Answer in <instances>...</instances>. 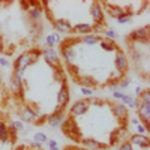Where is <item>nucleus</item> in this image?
I'll return each mask as SVG.
<instances>
[{"label": "nucleus", "mask_w": 150, "mask_h": 150, "mask_svg": "<svg viewBox=\"0 0 150 150\" xmlns=\"http://www.w3.org/2000/svg\"><path fill=\"white\" fill-rule=\"evenodd\" d=\"M12 126L15 128V131H17V132H20V131H24V125H23L21 122H15L14 125H12Z\"/></svg>", "instance_id": "30"}, {"label": "nucleus", "mask_w": 150, "mask_h": 150, "mask_svg": "<svg viewBox=\"0 0 150 150\" xmlns=\"http://www.w3.org/2000/svg\"><path fill=\"white\" fill-rule=\"evenodd\" d=\"M27 54H29V57H30V60H36L38 57H39V56H41V51H39V50H32V51H29Z\"/></svg>", "instance_id": "29"}, {"label": "nucleus", "mask_w": 150, "mask_h": 150, "mask_svg": "<svg viewBox=\"0 0 150 150\" xmlns=\"http://www.w3.org/2000/svg\"><path fill=\"white\" fill-rule=\"evenodd\" d=\"M0 81H2V75H0Z\"/></svg>", "instance_id": "41"}, {"label": "nucleus", "mask_w": 150, "mask_h": 150, "mask_svg": "<svg viewBox=\"0 0 150 150\" xmlns=\"http://www.w3.org/2000/svg\"><path fill=\"white\" fill-rule=\"evenodd\" d=\"M146 131H147V129H146V128L143 126V125L140 123V125H138V132H140V135H141V134H144Z\"/></svg>", "instance_id": "35"}, {"label": "nucleus", "mask_w": 150, "mask_h": 150, "mask_svg": "<svg viewBox=\"0 0 150 150\" xmlns=\"http://www.w3.org/2000/svg\"><path fill=\"white\" fill-rule=\"evenodd\" d=\"M35 143H38L39 146H41L42 143H47V137H45L44 134H41V132L36 134V135H35Z\"/></svg>", "instance_id": "26"}, {"label": "nucleus", "mask_w": 150, "mask_h": 150, "mask_svg": "<svg viewBox=\"0 0 150 150\" xmlns=\"http://www.w3.org/2000/svg\"><path fill=\"white\" fill-rule=\"evenodd\" d=\"M119 150H132V144L126 141V143H123V144L120 146V149H119Z\"/></svg>", "instance_id": "31"}, {"label": "nucleus", "mask_w": 150, "mask_h": 150, "mask_svg": "<svg viewBox=\"0 0 150 150\" xmlns=\"http://www.w3.org/2000/svg\"><path fill=\"white\" fill-rule=\"evenodd\" d=\"M29 65H30V57H29V54H27V53L21 54V56L15 60V69L23 71V69H26Z\"/></svg>", "instance_id": "10"}, {"label": "nucleus", "mask_w": 150, "mask_h": 150, "mask_svg": "<svg viewBox=\"0 0 150 150\" xmlns=\"http://www.w3.org/2000/svg\"><path fill=\"white\" fill-rule=\"evenodd\" d=\"M47 122L51 125V126H59L63 122V110H56L51 116H48Z\"/></svg>", "instance_id": "7"}, {"label": "nucleus", "mask_w": 150, "mask_h": 150, "mask_svg": "<svg viewBox=\"0 0 150 150\" xmlns=\"http://www.w3.org/2000/svg\"><path fill=\"white\" fill-rule=\"evenodd\" d=\"M101 45H102V48L105 50V51H114V50L117 48V45L111 39H101Z\"/></svg>", "instance_id": "19"}, {"label": "nucleus", "mask_w": 150, "mask_h": 150, "mask_svg": "<svg viewBox=\"0 0 150 150\" xmlns=\"http://www.w3.org/2000/svg\"><path fill=\"white\" fill-rule=\"evenodd\" d=\"M107 36L110 38V39H112V38H116V36H117V33H116V32H112V30H110V32H107Z\"/></svg>", "instance_id": "33"}, {"label": "nucleus", "mask_w": 150, "mask_h": 150, "mask_svg": "<svg viewBox=\"0 0 150 150\" xmlns=\"http://www.w3.org/2000/svg\"><path fill=\"white\" fill-rule=\"evenodd\" d=\"M53 26L59 30V32H63V33H68L71 32V26H69V23H66L65 20H54L53 21Z\"/></svg>", "instance_id": "12"}, {"label": "nucleus", "mask_w": 150, "mask_h": 150, "mask_svg": "<svg viewBox=\"0 0 150 150\" xmlns=\"http://www.w3.org/2000/svg\"><path fill=\"white\" fill-rule=\"evenodd\" d=\"M78 150H86V149H78Z\"/></svg>", "instance_id": "42"}, {"label": "nucleus", "mask_w": 150, "mask_h": 150, "mask_svg": "<svg viewBox=\"0 0 150 150\" xmlns=\"http://www.w3.org/2000/svg\"><path fill=\"white\" fill-rule=\"evenodd\" d=\"M138 112H140V117L144 123V128L149 129L150 128V123H149V119H150V104H138Z\"/></svg>", "instance_id": "4"}, {"label": "nucleus", "mask_w": 150, "mask_h": 150, "mask_svg": "<svg viewBox=\"0 0 150 150\" xmlns=\"http://www.w3.org/2000/svg\"><path fill=\"white\" fill-rule=\"evenodd\" d=\"M87 104H96V105H99V104H102V101L101 99H98V98H90L89 101H86Z\"/></svg>", "instance_id": "32"}, {"label": "nucleus", "mask_w": 150, "mask_h": 150, "mask_svg": "<svg viewBox=\"0 0 150 150\" xmlns=\"http://www.w3.org/2000/svg\"><path fill=\"white\" fill-rule=\"evenodd\" d=\"M60 50H62V54H63V57H65V60L68 62V63H71V62L75 59V51H74L72 47H69V48L60 47Z\"/></svg>", "instance_id": "16"}, {"label": "nucleus", "mask_w": 150, "mask_h": 150, "mask_svg": "<svg viewBox=\"0 0 150 150\" xmlns=\"http://www.w3.org/2000/svg\"><path fill=\"white\" fill-rule=\"evenodd\" d=\"M87 105H89V104H87L86 101H77L72 105V108H71V114L72 116H83L84 112L89 110Z\"/></svg>", "instance_id": "6"}, {"label": "nucleus", "mask_w": 150, "mask_h": 150, "mask_svg": "<svg viewBox=\"0 0 150 150\" xmlns=\"http://www.w3.org/2000/svg\"><path fill=\"white\" fill-rule=\"evenodd\" d=\"M77 83H78V84H81V86H92V84H93L92 78H89V77H80Z\"/></svg>", "instance_id": "25"}, {"label": "nucleus", "mask_w": 150, "mask_h": 150, "mask_svg": "<svg viewBox=\"0 0 150 150\" xmlns=\"http://www.w3.org/2000/svg\"><path fill=\"white\" fill-rule=\"evenodd\" d=\"M112 112H114L119 119H126V116H128V110L123 104H116L112 107Z\"/></svg>", "instance_id": "13"}, {"label": "nucleus", "mask_w": 150, "mask_h": 150, "mask_svg": "<svg viewBox=\"0 0 150 150\" xmlns=\"http://www.w3.org/2000/svg\"><path fill=\"white\" fill-rule=\"evenodd\" d=\"M138 104H150V95H149V90H144L143 95H140V101Z\"/></svg>", "instance_id": "24"}, {"label": "nucleus", "mask_w": 150, "mask_h": 150, "mask_svg": "<svg viewBox=\"0 0 150 150\" xmlns=\"http://www.w3.org/2000/svg\"><path fill=\"white\" fill-rule=\"evenodd\" d=\"M83 41H84L86 44L93 45V44H96V42L99 41V38H98V36H95V35H86V36L83 38Z\"/></svg>", "instance_id": "23"}, {"label": "nucleus", "mask_w": 150, "mask_h": 150, "mask_svg": "<svg viewBox=\"0 0 150 150\" xmlns=\"http://www.w3.org/2000/svg\"><path fill=\"white\" fill-rule=\"evenodd\" d=\"M120 86H122V87H128V86H129V80H128V78H126V80H123Z\"/></svg>", "instance_id": "37"}, {"label": "nucleus", "mask_w": 150, "mask_h": 150, "mask_svg": "<svg viewBox=\"0 0 150 150\" xmlns=\"http://www.w3.org/2000/svg\"><path fill=\"white\" fill-rule=\"evenodd\" d=\"M131 20H132V17H131L129 14H125V15H122L120 18H117L119 24H126V23H131Z\"/></svg>", "instance_id": "28"}, {"label": "nucleus", "mask_w": 150, "mask_h": 150, "mask_svg": "<svg viewBox=\"0 0 150 150\" xmlns=\"http://www.w3.org/2000/svg\"><path fill=\"white\" fill-rule=\"evenodd\" d=\"M71 32L74 33H78V35H87V33H92L93 32V26H90V24H78V26H75Z\"/></svg>", "instance_id": "11"}, {"label": "nucleus", "mask_w": 150, "mask_h": 150, "mask_svg": "<svg viewBox=\"0 0 150 150\" xmlns=\"http://www.w3.org/2000/svg\"><path fill=\"white\" fill-rule=\"evenodd\" d=\"M42 54H44V57L50 62V63L56 65V68L60 66V65H59V60H57V53L54 51V48H44Z\"/></svg>", "instance_id": "9"}, {"label": "nucleus", "mask_w": 150, "mask_h": 150, "mask_svg": "<svg viewBox=\"0 0 150 150\" xmlns=\"http://www.w3.org/2000/svg\"><path fill=\"white\" fill-rule=\"evenodd\" d=\"M0 63H2L3 66H8V60H5V59H0Z\"/></svg>", "instance_id": "38"}, {"label": "nucleus", "mask_w": 150, "mask_h": 150, "mask_svg": "<svg viewBox=\"0 0 150 150\" xmlns=\"http://www.w3.org/2000/svg\"><path fill=\"white\" fill-rule=\"evenodd\" d=\"M147 33H149V26H146V27H143V29H138V30L132 32V33L129 35L128 39H129V41H134V42L143 41V42L147 44V36H149Z\"/></svg>", "instance_id": "3"}, {"label": "nucleus", "mask_w": 150, "mask_h": 150, "mask_svg": "<svg viewBox=\"0 0 150 150\" xmlns=\"http://www.w3.org/2000/svg\"><path fill=\"white\" fill-rule=\"evenodd\" d=\"M69 101V89H68V86L63 83L62 84V89L59 92V96H57V110H63L65 105L68 104Z\"/></svg>", "instance_id": "2"}, {"label": "nucleus", "mask_w": 150, "mask_h": 150, "mask_svg": "<svg viewBox=\"0 0 150 150\" xmlns=\"http://www.w3.org/2000/svg\"><path fill=\"white\" fill-rule=\"evenodd\" d=\"M51 150H59V147H53V149H51Z\"/></svg>", "instance_id": "40"}, {"label": "nucleus", "mask_w": 150, "mask_h": 150, "mask_svg": "<svg viewBox=\"0 0 150 150\" xmlns=\"http://www.w3.org/2000/svg\"><path fill=\"white\" fill-rule=\"evenodd\" d=\"M105 30V23L102 21V23H98V24H95L93 26V32H96V33H102Z\"/></svg>", "instance_id": "27"}, {"label": "nucleus", "mask_w": 150, "mask_h": 150, "mask_svg": "<svg viewBox=\"0 0 150 150\" xmlns=\"http://www.w3.org/2000/svg\"><path fill=\"white\" fill-rule=\"evenodd\" d=\"M62 131H63V134L68 137V138H71L74 141L78 143L81 140V134L78 132L77 125H75V122L72 119H66L65 122H62Z\"/></svg>", "instance_id": "1"}, {"label": "nucleus", "mask_w": 150, "mask_h": 150, "mask_svg": "<svg viewBox=\"0 0 150 150\" xmlns=\"http://www.w3.org/2000/svg\"><path fill=\"white\" fill-rule=\"evenodd\" d=\"M131 141L135 143V144H138V146H141V147H149V143H150L149 138L144 137V135H134L131 138Z\"/></svg>", "instance_id": "18"}, {"label": "nucleus", "mask_w": 150, "mask_h": 150, "mask_svg": "<svg viewBox=\"0 0 150 150\" xmlns=\"http://www.w3.org/2000/svg\"><path fill=\"white\" fill-rule=\"evenodd\" d=\"M29 14H30V17L35 20V21H38V20H41L42 18V11H41V3H38L36 6H30L29 8Z\"/></svg>", "instance_id": "15"}, {"label": "nucleus", "mask_w": 150, "mask_h": 150, "mask_svg": "<svg viewBox=\"0 0 150 150\" xmlns=\"http://www.w3.org/2000/svg\"><path fill=\"white\" fill-rule=\"evenodd\" d=\"M84 144H86L87 147L93 149V150H96V149H104V147H105L104 144L98 143V141H95V140H86V141H84Z\"/></svg>", "instance_id": "22"}, {"label": "nucleus", "mask_w": 150, "mask_h": 150, "mask_svg": "<svg viewBox=\"0 0 150 150\" xmlns=\"http://www.w3.org/2000/svg\"><path fill=\"white\" fill-rule=\"evenodd\" d=\"M102 5L108 8V14H110L111 17H114V18H120L122 15H125V14H126V12H125L123 9H119V8H112V6H110L107 2H104Z\"/></svg>", "instance_id": "17"}, {"label": "nucleus", "mask_w": 150, "mask_h": 150, "mask_svg": "<svg viewBox=\"0 0 150 150\" xmlns=\"http://www.w3.org/2000/svg\"><path fill=\"white\" fill-rule=\"evenodd\" d=\"M81 92H83L84 95H87V96H89V95H92V93H93L92 90H89V89H84V87H83V89H81Z\"/></svg>", "instance_id": "36"}, {"label": "nucleus", "mask_w": 150, "mask_h": 150, "mask_svg": "<svg viewBox=\"0 0 150 150\" xmlns=\"http://www.w3.org/2000/svg\"><path fill=\"white\" fill-rule=\"evenodd\" d=\"M20 117H21V120L23 122H27V123H35L36 122V112L33 111V110H30L29 107H26L21 112H20Z\"/></svg>", "instance_id": "8"}, {"label": "nucleus", "mask_w": 150, "mask_h": 150, "mask_svg": "<svg viewBox=\"0 0 150 150\" xmlns=\"http://www.w3.org/2000/svg\"><path fill=\"white\" fill-rule=\"evenodd\" d=\"M66 69H68L69 74L72 75V78H74L75 81H78V78H80V75H78V66H77V65H72V63H68Z\"/></svg>", "instance_id": "21"}, {"label": "nucleus", "mask_w": 150, "mask_h": 150, "mask_svg": "<svg viewBox=\"0 0 150 150\" xmlns=\"http://www.w3.org/2000/svg\"><path fill=\"white\" fill-rule=\"evenodd\" d=\"M92 18H93L95 24L104 21V12H102V6H101L99 2H93L92 3Z\"/></svg>", "instance_id": "5"}, {"label": "nucleus", "mask_w": 150, "mask_h": 150, "mask_svg": "<svg viewBox=\"0 0 150 150\" xmlns=\"http://www.w3.org/2000/svg\"><path fill=\"white\" fill-rule=\"evenodd\" d=\"M17 150H26V147H24V146H20V147H18Z\"/></svg>", "instance_id": "39"}, {"label": "nucleus", "mask_w": 150, "mask_h": 150, "mask_svg": "<svg viewBox=\"0 0 150 150\" xmlns=\"http://www.w3.org/2000/svg\"><path fill=\"white\" fill-rule=\"evenodd\" d=\"M8 140H9V131L6 128V125L0 123V141H2V143H8Z\"/></svg>", "instance_id": "20"}, {"label": "nucleus", "mask_w": 150, "mask_h": 150, "mask_svg": "<svg viewBox=\"0 0 150 150\" xmlns=\"http://www.w3.org/2000/svg\"><path fill=\"white\" fill-rule=\"evenodd\" d=\"M116 66L119 71H125L128 69V62H126V57H125V54L122 51L117 53V59H116Z\"/></svg>", "instance_id": "14"}, {"label": "nucleus", "mask_w": 150, "mask_h": 150, "mask_svg": "<svg viewBox=\"0 0 150 150\" xmlns=\"http://www.w3.org/2000/svg\"><path fill=\"white\" fill-rule=\"evenodd\" d=\"M47 143H48L50 149H53V147H57V141H54V140H51V141H47Z\"/></svg>", "instance_id": "34"}]
</instances>
